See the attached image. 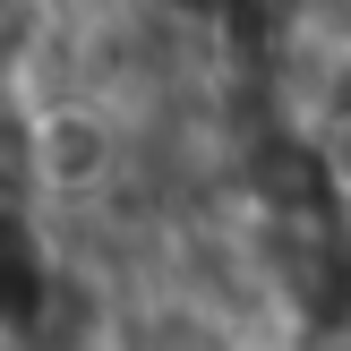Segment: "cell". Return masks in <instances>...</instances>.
I'll use <instances>...</instances> for the list:
<instances>
[{"instance_id": "1", "label": "cell", "mask_w": 351, "mask_h": 351, "mask_svg": "<svg viewBox=\"0 0 351 351\" xmlns=\"http://www.w3.org/2000/svg\"><path fill=\"white\" fill-rule=\"evenodd\" d=\"M17 180L43 197H103L120 180V120L86 95H51L17 112Z\"/></svg>"}, {"instance_id": "2", "label": "cell", "mask_w": 351, "mask_h": 351, "mask_svg": "<svg viewBox=\"0 0 351 351\" xmlns=\"http://www.w3.org/2000/svg\"><path fill=\"white\" fill-rule=\"evenodd\" d=\"M103 335H112V300L77 257H60L51 283L9 317V351H103Z\"/></svg>"}, {"instance_id": "3", "label": "cell", "mask_w": 351, "mask_h": 351, "mask_svg": "<svg viewBox=\"0 0 351 351\" xmlns=\"http://www.w3.org/2000/svg\"><path fill=\"white\" fill-rule=\"evenodd\" d=\"M335 291H343V335H351V223H343V240H335Z\"/></svg>"}]
</instances>
